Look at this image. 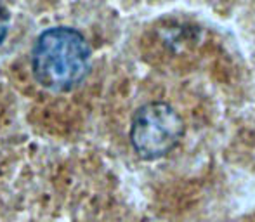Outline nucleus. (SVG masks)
I'll return each instance as SVG.
<instances>
[{"label": "nucleus", "instance_id": "obj_1", "mask_svg": "<svg viewBox=\"0 0 255 222\" xmlns=\"http://www.w3.org/2000/svg\"><path fill=\"white\" fill-rule=\"evenodd\" d=\"M92 51L87 38L71 26H54L42 31L31 49V73L51 92L77 89L91 70Z\"/></svg>", "mask_w": 255, "mask_h": 222}, {"label": "nucleus", "instance_id": "obj_2", "mask_svg": "<svg viewBox=\"0 0 255 222\" xmlns=\"http://www.w3.org/2000/svg\"><path fill=\"white\" fill-rule=\"evenodd\" d=\"M184 132V120L174 106L165 101H149L132 114L128 139L139 158L154 162L174 151Z\"/></svg>", "mask_w": 255, "mask_h": 222}, {"label": "nucleus", "instance_id": "obj_3", "mask_svg": "<svg viewBox=\"0 0 255 222\" xmlns=\"http://www.w3.org/2000/svg\"><path fill=\"white\" fill-rule=\"evenodd\" d=\"M7 31H9V14H7V10L0 3V45L5 40Z\"/></svg>", "mask_w": 255, "mask_h": 222}]
</instances>
